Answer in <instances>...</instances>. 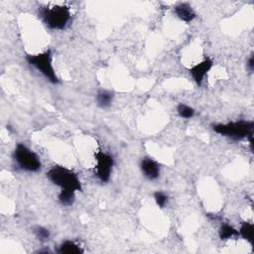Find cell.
Returning a JSON list of instances; mask_svg holds the SVG:
<instances>
[{
    "mask_svg": "<svg viewBox=\"0 0 254 254\" xmlns=\"http://www.w3.org/2000/svg\"><path fill=\"white\" fill-rule=\"evenodd\" d=\"M14 160L18 167L26 172L36 173L41 169L39 156L23 143H18L14 150Z\"/></svg>",
    "mask_w": 254,
    "mask_h": 254,
    "instance_id": "5",
    "label": "cell"
},
{
    "mask_svg": "<svg viewBox=\"0 0 254 254\" xmlns=\"http://www.w3.org/2000/svg\"><path fill=\"white\" fill-rule=\"evenodd\" d=\"M47 178L56 186L61 188V190H83L82 183L78 175L65 167L54 166L47 172Z\"/></svg>",
    "mask_w": 254,
    "mask_h": 254,
    "instance_id": "3",
    "label": "cell"
},
{
    "mask_svg": "<svg viewBox=\"0 0 254 254\" xmlns=\"http://www.w3.org/2000/svg\"><path fill=\"white\" fill-rule=\"evenodd\" d=\"M26 61L30 66L38 70L53 85L60 83V80L57 77L53 67V58L50 50L36 55H27Z\"/></svg>",
    "mask_w": 254,
    "mask_h": 254,
    "instance_id": "4",
    "label": "cell"
},
{
    "mask_svg": "<svg viewBox=\"0 0 254 254\" xmlns=\"http://www.w3.org/2000/svg\"><path fill=\"white\" fill-rule=\"evenodd\" d=\"M177 112L180 117L184 119H190L194 117L196 111L193 107H190L185 104H179L177 106Z\"/></svg>",
    "mask_w": 254,
    "mask_h": 254,
    "instance_id": "15",
    "label": "cell"
},
{
    "mask_svg": "<svg viewBox=\"0 0 254 254\" xmlns=\"http://www.w3.org/2000/svg\"><path fill=\"white\" fill-rule=\"evenodd\" d=\"M57 252L60 254H82L84 253V250L76 242L72 240H66L61 243Z\"/></svg>",
    "mask_w": 254,
    "mask_h": 254,
    "instance_id": "11",
    "label": "cell"
},
{
    "mask_svg": "<svg viewBox=\"0 0 254 254\" xmlns=\"http://www.w3.org/2000/svg\"><path fill=\"white\" fill-rule=\"evenodd\" d=\"M95 161V174L103 183H107L110 179L112 168L114 166V159L111 155L104 152L98 151L94 155Z\"/></svg>",
    "mask_w": 254,
    "mask_h": 254,
    "instance_id": "6",
    "label": "cell"
},
{
    "mask_svg": "<svg viewBox=\"0 0 254 254\" xmlns=\"http://www.w3.org/2000/svg\"><path fill=\"white\" fill-rule=\"evenodd\" d=\"M238 233L243 239L248 241L251 246L254 245V226H253V224L248 222V221H243L240 225Z\"/></svg>",
    "mask_w": 254,
    "mask_h": 254,
    "instance_id": "12",
    "label": "cell"
},
{
    "mask_svg": "<svg viewBox=\"0 0 254 254\" xmlns=\"http://www.w3.org/2000/svg\"><path fill=\"white\" fill-rule=\"evenodd\" d=\"M154 200H155V202H156V204L159 208L164 209L168 205L169 197L165 193L158 190V192L154 193Z\"/></svg>",
    "mask_w": 254,
    "mask_h": 254,
    "instance_id": "17",
    "label": "cell"
},
{
    "mask_svg": "<svg viewBox=\"0 0 254 254\" xmlns=\"http://www.w3.org/2000/svg\"><path fill=\"white\" fill-rule=\"evenodd\" d=\"M113 99V92L106 89H100L97 93V105L101 108H107L111 106Z\"/></svg>",
    "mask_w": 254,
    "mask_h": 254,
    "instance_id": "10",
    "label": "cell"
},
{
    "mask_svg": "<svg viewBox=\"0 0 254 254\" xmlns=\"http://www.w3.org/2000/svg\"><path fill=\"white\" fill-rule=\"evenodd\" d=\"M213 67V62L211 58L207 57L205 60H203L201 63L197 64L194 67L189 69L190 75L192 76L193 80L197 84V85L201 86L203 85L205 77L208 75V73L212 70Z\"/></svg>",
    "mask_w": 254,
    "mask_h": 254,
    "instance_id": "7",
    "label": "cell"
},
{
    "mask_svg": "<svg viewBox=\"0 0 254 254\" xmlns=\"http://www.w3.org/2000/svg\"><path fill=\"white\" fill-rule=\"evenodd\" d=\"M237 235H239L238 231H236L233 226L226 224V222L219 227L218 236L221 240H228V239H231L232 237L237 236Z\"/></svg>",
    "mask_w": 254,
    "mask_h": 254,
    "instance_id": "13",
    "label": "cell"
},
{
    "mask_svg": "<svg viewBox=\"0 0 254 254\" xmlns=\"http://www.w3.org/2000/svg\"><path fill=\"white\" fill-rule=\"evenodd\" d=\"M59 202L63 206L70 207L75 203L76 200V192L75 190H61V192L58 196Z\"/></svg>",
    "mask_w": 254,
    "mask_h": 254,
    "instance_id": "14",
    "label": "cell"
},
{
    "mask_svg": "<svg viewBox=\"0 0 254 254\" xmlns=\"http://www.w3.org/2000/svg\"><path fill=\"white\" fill-rule=\"evenodd\" d=\"M140 170L145 178L150 181L157 180L160 176V166L151 158H144L140 162Z\"/></svg>",
    "mask_w": 254,
    "mask_h": 254,
    "instance_id": "8",
    "label": "cell"
},
{
    "mask_svg": "<svg viewBox=\"0 0 254 254\" xmlns=\"http://www.w3.org/2000/svg\"><path fill=\"white\" fill-rule=\"evenodd\" d=\"M33 233H34L36 238L41 242H47L51 237L50 231L48 229L44 228V227H41V226L34 227Z\"/></svg>",
    "mask_w": 254,
    "mask_h": 254,
    "instance_id": "16",
    "label": "cell"
},
{
    "mask_svg": "<svg viewBox=\"0 0 254 254\" xmlns=\"http://www.w3.org/2000/svg\"><path fill=\"white\" fill-rule=\"evenodd\" d=\"M174 12L180 20L186 23L192 22L196 18V12L188 2H181L177 4L174 8Z\"/></svg>",
    "mask_w": 254,
    "mask_h": 254,
    "instance_id": "9",
    "label": "cell"
},
{
    "mask_svg": "<svg viewBox=\"0 0 254 254\" xmlns=\"http://www.w3.org/2000/svg\"><path fill=\"white\" fill-rule=\"evenodd\" d=\"M44 24L51 30L65 29L71 20V10L66 5H55L53 7H43L39 11Z\"/></svg>",
    "mask_w": 254,
    "mask_h": 254,
    "instance_id": "2",
    "label": "cell"
},
{
    "mask_svg": "<svg viewBox=\"0 0 254 254\" xmlns=\"http://www.w3.org/2000/svg\"><path fill=\"white\" fill-rule=\"evenodd\" d=\"M246 67H247V70H248L250 73L253 72V70H254V54H253V53L250 55V57H249V59H248V61H247Z\"/></svg>",
    "mask_w": 254,
    "mask_h": 254,
    "instance_id": "18",
    "label": "cell"
},
{
    "mask_svg": "<svg viewBox=\"0 0 254 254\" xmlns=\"http://www.w3.org/2000/svg\"><path fill=\"white\" fill-rule=\"evenodd\" d=\"M212 130L221 136L238 141L253 135L254 122L249 120H238L226 124L218 123L212 125Z\"/></svg>",
    "mask_w": 254,
    "mask_h": 254,
    "instance_id": "1",
    "label": "cell"
}]
</instances>
